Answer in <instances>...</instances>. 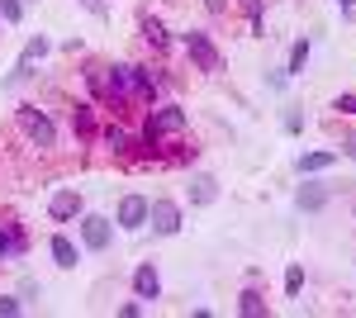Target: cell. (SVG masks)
Here are the masks:
<instances>
[{
    "label": "cell",
    "mask_w": 356,
    "mask_h": 318,
    "mask_svg": "<svg viewBox=\"0 0 356 318\" xmlns=\"http://www.w3.org/2000/svg\"><path fill=\"white\" fill-rule=\"evenodd\" d=\"M332 109H342V114H352V119H356V90H342V95L332 100Z\"/></svg>",
    "instance_id": "cell-23"
},
{
    "label": "cell",
    "mask_w": 356,
    "mask_h": 318,
    "mask_svg": "<svg viewBox=\"0 0 356 318\" xmlns=\"http://www.w3.org/2000/svg\"><path fill=\"white\" fill-rule=\"evenodd\" d=\"M95 143H100L105 152H114V157H134V148H138V138H134L129 129H124V124H105Z\"/></svg>",
    "instance_id": "cell-8"
},
{
    "label": "cell",
    "mask_w": 356,
    "mask_h": 318,
    "mask_svg": "<svg viewBox=\"0 0 356 318\" xmlns=\"http://www.w3.org/2000/svg\"><path fill=\"white\" fill-rule=\"evenodd\" d=\"M204 10H209V15H223V10H228V0H204Z\"/></svg>",
    "instance_id": "cell-27"
},
{
    "label": "cell",
    "mask_w": 356,
    "mask_h": 318,
    "mask_svg": "<svg viewBox=\"0 0 356 318\" xmlns=\"http://www.w3.org/2000/svg\"><path fill=\"white\" fill-rule=\"evenodd\" d=\"M19 309H24V304H19L15 294H0V318H15Z\"/></svg>",
    "instance_id": "cell-24"
},
{
    "label": "cell",
    "mask_w": 356,
    "mask_h": 318,
    "mask_svg": "<svg viewBox=\"0 0 356 318\" xmlns=\"http://www.w3.org/2000/svg\"><path fill=\"white\" fill-rule=\"evenodd\" d=\"M304 62H309V38H300L295 48H290V62H285V77H300Z\"/></svg>",
    "instance_id": "cell-19"
},
{
    "label": "cell",
    "mask_w": 356,
    "mask_h": 318,
    "mask_svg": "<svg viewBox=\"0 0 356 318\" xmlns=\"http://www.w3.org/2000/svg\"><path fill=\"white\" fill-rule=\"evenodd\" d=\"M337 5H342V19H347V15L356 10V0H337Z\"/></svg>",
    "instance_id": "cell-28"
},
{
    "label": "cell",
    "mask_w": 356,
    "mask_h": 318,
    "mask_svg": "<svg viewBox=\"0 0 356 318\" xmlns=\"http://www.w3.org/2000/svg\"><path fill=\"white\" fill-rule=\"evenodd\" d=\"M110 238H114V223L105 218V214H86L81 218V242L90 247V252H105Z\"/></svg>",
    "instance_id": "cell-5"
},
{
    "label": "cell",
    "mask_w": 356,
    "mask_h": 318,
    "mask_svg": "<svg viewBox=\"0 0 356 318\" xmlns=\"http://www.w3.org/2000/svg\"><path fill=\"white\" fill-rule=\"evenodd\" d=\"M238 314H243V318H261V314H266V294H261V290H243V294H238Z\"/></svg>",
    "instance_id": "cell-16"
},
{
    "label": "cell",
    "mask_w": 356,
    "mask_h": 318,
    "mask_svg": "<svg viewBox=\"0 0 356 318\" xmlns=\"http://www.w3.org/2000/svg\"><path fill=\"white\" fill-rule=\"evenodd\" d=\"M95 100H81V105H72V133L81 138V143H95L100 138V119H95Z\"/></svg>",
    "instance_id": "cell-7"
},
{
    "label": "cell",
    "mask_w": 356,
    "mask_h": 318,
    "mask_svg": "<svg viewBox=\"0 0 356 318\" xmlns=\"http://www.w3.org/2000/svg\"><path fill=\"white\" fill-rule=\"evenodd\" d=\"M76 214H81V195L72 186H62L53 200H48V218H53V223H72Z\"/></svg>",
    "instance_id": "cell-10"
},
{
    "label": "cell",
    "mask_w": 356,
    "mask_h": 318,
    "mask_svg": "<svg viewBox=\"0 0 356 318\" xmlns=\"http://www.w3.org/2000/svg\"><path fill=\"white\" fill-rule=\"evenodd\" d=\"M48 252H53V262L62 266V271H72V266L81 262V252H76V242H72V238H62V233H57V238L48 242Z\"/></svg>",
    "instance_id": "cell-14"
},
{
    "label": "cell",
    "mask_w": 356,
    "mask_h": 318,
    "mask_svg": "<svg viewBox=\"0 0 356 318\" xmlns=\"http://www.w3.org/2000/svg\"><path fill=\"white\" fill-rule=\"evenodd\" d=\"M332 161H337V152H304V157H300V176H314V171H328Z\"/></svg>",
    "instance_id": "cell-17"
},
{
    "label": "cell",
    "mask_w": 356,
    "mask_h": 318,
    "mask_svg": "<svg viewBox=\"0 0 356 318\" xmlns=\"http://www.w3.org/2000/svg\"><path fill=\"white\" fill-rule=\"evenodd\" d=\"M24 252H29V233H24V223L5 218V223H0V262H15V257H24Z\"/></svg>",
    "instance_id": "cell-6"
},
{
    "label": "cell",
    "mask_w": 356,
    "mask_h": 318,
    "mask_svg": "<svg viewBox=\"0 0 356 318\" xmlns=\"http://www.w3.org/2000/svg\"><path fill=\"white\" fill-rule=\"evenodd\" d=\"M147 223H152L157 238H176L181 233V205L176 200H152L147 205Z\"/></svg>",
    "instance_id": "cell-4"
},
{
    "label": "cell",
    "mask_w": 356,
    "mask_h": 318,
    "mask_svg": "<svg viewBox=\"0 0 356 318\" xmlns=\"http://www.w3.org/2000/svg\"><path fill=\"white\" fill-rule=\"evenodd\" d=\"M15 124L24 129V138L38 148V152H48V148H57V124L48 119V109L38 105H19L15 109Z\"/></svg>",
    "instance_id": "cell-1"
},
{
    "label": "cell",
    "mask_w": 356,
    "mask_h": 318,
    "mask_svg": "<svg viewBox=\"0 0 356 318\" xmlns=\"http://www.w3.org/2000/svg\"><path fill=\"white\" fill-rule=\"evenodd\" d=\"M147 205L152 200H143V195H124L119 200V228H129V233L147 228Z\"/></svg>",
    "instance_id": "cell-9"
},
{
    "label": "cell",
    "mask_w": 356,
    "mask_h": 318,
    "mask_svg": "<svg viewBox=\"0 0 356 318\" xmlns=\"http://www.w3.org/2000/svg\"><path fill=\"white\" fill-rule=\"evenodd\" d=\"M342 152H347V157L356 161V133H347V138H342Z\"/></svg>",
    "instance_id": "cell-26"
},
{
    "label": "cell",
    "mask_w": 356,
    "mask_h": 318,
    "mask_svg": "<svg viewBox=\"0 0 356 318\" xmlns=\"http://www.w3.org/2000/svg\"><path fill=\"white\" fill-rule=\"evenodd\" d=\"M295 200H300V209H323V205H328V190L323 186H300V195H295Z\"/></svg>",
    "instance_id": "cell-18"
},
{
    "label": "cell",
    "mask_w": 356,
    "mask_h": 318,
    "mask_svg": "<svg viewBox=\"0 0 356 318\" xmlns=\"http://www.w3.org/2000/svg\"><path fill=\"white\" fill-rule=\"evenodd\" d=\"M0 19L5 24H19L24 19V0H0Z\"/></svg>",
    "instance_id": "cell-20"
},
{
    "label": "cell",
    "mask_w": 356,
    "mask_h": 318,
    "mask_svg": "<svg viewBox=\"0 0 356 318\" xmlns=\"http://www.w3.org/2000/svg\"><path fill=\"white\" fill-rule=\"evenodd\" d=\"M304 129V114L300 109H290V114H285V133H300Z\"/></svg>",
    "instance_id": "cell-25"
},
{
    "label": "cell",
    "mask_w": 356,
    "mask_h": 318,
    "mask_svg": "<svg viewBox=\"0 0 356 318\" xmlns=\"http://www.w3.org/2000/svg\"><path fill=\"white\" fill-rule=\"evenodd\" d=\"M86 90H90V100L105 109H119V100H114V86H110V62H86Z\"/></svg>",
    "instance_id": "cell-3"
},
{
    "label": "cell",
    "mask_w": 356,
    "mask_h": 318,
    "mask_svg": "<svg viewBox=\"0 0 356 318\" xmlns=\"http://www.w3.org/2000/svg\"><path fill=\"white\" fill-rule=\"evenodd\" d=\"M134 294H138V299H157V294H162V280H157L152 262H143L134 271Z\"/></svg>",
    "instance_id": "cell-13"
},
{
    "label": "cell",
    "mask_w": 356,
    "mask_h": 318,
    "mask_svg": "<svg viewBox=\"0 0 356 318\" xmlns=\"http://www.w3.org/2000/svg\"><path fill=\"white\" fill-rule=\"evenodd\" d=\"M181 43H186V53H191V62L200 72H223V53L214 48V38H209L204 29H186Z\"/></svg>",
    "instance_id": "cell-2"
},
{
    "label": "cell",
    "mask_w": 356,
    "mask_h": 318,
    "mask_svg": "<svg viewBox=\"0 0 356 318\" xmlns=\"http://www.w3.org/2000/svg\"><path fill=\"white\" fill-rule=\"evenodd\" d=\"M43 53H48V38H29V43H24V53H19V62H15V72L5 77V86H19V81H24L29 72H33V62H38Z\"/></svg>",
    "instance_id": "cell-12"
},
{
    "label": "cell",
    "mask_w": 356,
    "mask_h": 318,
    "mask_svg": "<svg viewBox=\"0 0 356 318\" xmlns=\"http://www.w3.org/2000/svg\"><path fill=\"white\" fill-rule=\"evenodd\" d=\"M261 5L266 0H243V15H247V24H252V33H261Z\"/></svg>",
    "instance_id": "cell-21"
},
{
    "label": "cell",
    "mask_w": 356,
    "mask_h": 318,
    "mask_svg": "<svg viewBox=\"0 0 356 318\" xmlns=\"http://www.w3.org/2000/svg\"><path fill=\"white\" fill-rule=\"evenodd\" d=\"M300 290H304V271L290 266V271H285V294H300Z\"/></svg>",
    "instance_id": "cell-22"
},
{
    "label": "cell",
    "mask_w": 356,
    "mask_h": 318,
    "mask_svg": "<svg viewBox=\"0 0 356 318\" xmlns=\"http://www.w3.org/2000/svg\"><path fill=\"white\" fill-rule=\"evenodd\" d=\"M86 10H95V15H100V10H105V5H100V0H81Z\"/></svg>",
    "instance_id": "cell-29"
},
{
    "label": "cell",
    "mask_w": 356,
    "mask_h": 318,
    "mask_svg": "<svg viewBox=\"0 0 356 318\" xmlns=\"http://www.w3.org/2000/svg\"><path fill=\"white\" fill-rule=\"evenodd\" d=\"M219 200V181L214 176H195L191 181V205H214Z\"/></svg>",
    "instance_id": "cell-15"
},
{
    "label": "cell",
    "mask_w": 356,
    "mask_h": 318,
    "mask_svg": "<svg viewBox=\"0 0 356 318\" xmlns=\"http://www.w3.org/2000/svg\"><path fill=\"white\" fill-rule=\"evenodd\" d=\"M138 33H143V43H147L152 53H166V48H171V33H166V24L157 19V15H147V10L138 15Z\"/></svg>",
    "instance_id": "cell-11"
}]
</instances>
